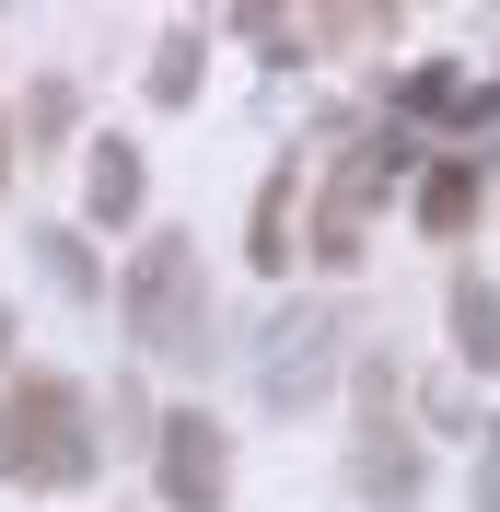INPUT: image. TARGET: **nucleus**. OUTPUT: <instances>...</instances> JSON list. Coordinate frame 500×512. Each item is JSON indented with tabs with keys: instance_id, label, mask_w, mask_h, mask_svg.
Wrapping results in <instances>:
<instances>
[{
	"instance_id": "nucleus-13",
	"label": "nucleus",
	"mask_w": 500,
	"mask_h": 512,
	"mask_svg": "<svg viewBox=\"0 0 500 512\" xmlns=\"http://www.w3.org/2000/svg\"><path fill=\"white\" fill-rule=\"evenodd\" d=\"M35 256H47V280H59L70 303L94 291V256H82V233H35Z\"/></svg>"
},
{
	"instance_id": "nucleus-7",
	"label": "nucleus",
	"mask_w": 500,
	"mask_h": 512,
	"mask_svg": "<svg viewBox=\"0 0 500 512\" xmlns=\"http://www.w3.org/2000/svg\"><path fill=\"white\" fill-rule=\"evenodd\" d=\"M82 198H94V222H105V233L140 222V140H94V163H82Z\"/></svg>"
},
{
	"instance_id": "nucleus-14",
	"label": "nucleus",
	"mask_w": 500,
	"mask_h": 512,
	"mask_svg": "<svg viewBox=\"0 0 500 512\" xmlns=\"http://www.w3.org/2000/svg\"><path fill=\"white\" fill-rule=\"evenodd\" d=\"M24 128H35V140H59V128H70V82H35V94H24Z\"/></svg>"
},
{
	"instance_id": "nucleus-1",
	"label": "nucleus",
	"mask_w": 500,
	"mask_h": 512,
	"mask_svg": "<svg viewBox=\"0 0 500 512\" xmlns=\"http://www.w3.org/2000/svg\"><path fill=\"white\" fill-rule=\"evenodd\" d=\"M0 478L12 489H82L94 478V419L70 373H0Z\"/></svg>"
},
{
	"instance_id": "nucleus-12",
	"label": "nucleus",
	"mask_w": 500,
	"mask_h": 512,
	"mask_svg": "<svg viewBox=\"0 0 500 512\" xmlns=\"http://www.w3.org/2000/svg\"><path fill=\"white\" fill-rule=\"evenodd\" d=\"M233 35H256V47H268V59H303V12H256V0H245V12H233Z\"/></svg>"
},
{
	"instance_id": "nucleus-3",
	"label": "nucleus",
	"mask_w": 500,
	"mask_h": 512,
	"mask_svg": "<svg viewBox=\"0 0 500 512\" xmlns=\"http://www.w3.org/2000/svg\"><path fill=\"white\" fill-rule=\"evenodd\" d=\"M338 361H349V338H338V315H326V303H280V315L256 326V396H268L280 419L326 408Z\"/></svg>"
},
{
	"instance_id": "nucleus-6",
	"label": "nucleus",
	"mask_w": 500,
	"mask_h": 512,
	"mask_svg": "<svg viewBox=\"0 0 500 512\" xmlns=\"http://www.w3.org/2000/svg\"><path fill=\"white\" fill-rule=\"evenodd\" d=\"M152 478H163V501H175V512H221V501H233V443H221L210 408H163Z\"/></svg>"
},
{
	"instance_id": "nucleus-2",
	"label": "nucleus",
	"mask_w": 500,
	"mask_h": 512,
	"mask_svg": "<svg viewBox=\"0 0 500 512\" xmlns=\"http://www.w3.org/2000/svg\"><path fill=\"white\" fill-rule=\"evenodd\" d=\"M128 338L152 361H210V268H198V245L187 233H140V256H128Z\"/></svg>"
},
{
	"instance_id": "nucleus-17",
	"label": "nucleus",
	"mask_w": 500,
	"mask_h": 512,
	"mask_svg": "<svg viewBox=\"0 0 500 512\" xmlns=\"http://www.w3.org/2000/svg\"><path fill=\"white\" fill-rule=\"evenodd\" d=\"M0 175H12V117H0Z\"/></svg>"
},
{
	"instance_id": "nucleus-8",
	"label": "nucleus",
	"mask_w": 500,
	"mask_h": 512,
	"mask_svg": "<svg viewBox=\"0 0 500 512\" xmlns=\"http://www.w3.org/2000/svg\"><path fill=\"white\" fill-rule=\"evenodd\" d=\"M454 361H466V373H500V291L477 280H454Z\"/></svg>"
},
{
	"instance_id": "nucleus-15",
	"label": "nucleus",
	"mask_w": 500,
	"mask_h": 512,
	"mask_svg": "<svg viewBox=\"0 0 500 512\" xmlns=\"http://www.w3.org/2000/svg\"><path fill=\"white\" fill-rule=\"evenodd\" d=\"M477 512H500V443H489V466H477Z\"/></svg>"
},
{
	"instance_id": "nucleus-10",
	"label": "nucleus",
	"mask_w": 500,
	"mask_h": 512,
	"mask_svg": "<svg viewBox=\"0 0 500 512\" xmlns=\"http://www.w3.org/2000/svg\"><path fill=\"white\" fill-rule=\"evenodd\" d=\"M291 198H303V163H280V175H268V198H256V233H245L256 268H291V245H303V233H291Z\"/></svg>"
},
{
	"instance_id": "nucleus-5",
	"label": "nucleus",
	"mask_w": 500,
	"mask_h": 512,
	"mask_svg": "<svg viewBox=\"0 0 500 512\" xmlns=\"http://www.w3.org/2000/svg\"><path fill=\"white\" fill-rule=\"evenodd\" d=\"M407 152H419V140H396V128H349V140H338V175L314 187V233H303L326 268H349V256H361V222H373L384 175H396Z\"/></svg>"
},
{
	"instance_id": "nucleus-4",
	"label": "nucleus",
	"mask_w": 500,
	"mask_h": 512,
	"mask_svg": "<svg viewBox=\"0 0 500 512\" xmlns=\"http://www.w3.org/2000/svg\"><path fill=\"white\" fill-rule=\"evenodd\" d=\"M349 396H361L349 478H361V501H373V512H407V501H419V443H407V384H396V361H361Z\"/></svg>"
},
{
	"instance_id": "nucleus-11",
	"label": "nucleus",
	"mask_w": 500,
	"mask_h": 512,
	"mask_svg": "<svg viewBox=\"0 0 500 512\" xmlns=\"http://www.w3.org/2000/svg\"><path fill=\"white\" fill-rule=\"evenodd\" d=\"M198 47H210L198 24H175V35H163V59H152V105H187V94H198Z\"/></svg>"
},
{
	"instance_id": "nucleus-9",
	"label": "nucleus",
	"mask_w": 500,
	"mask_h": 512,
	"mask_svg": "<svg viewBox=\"0 0 500 512\" xmlns=\"http://www.w3.org/2000/svg\"><path fill=\"white\" fill-rule=\"evenodd\" d=\"M466 222H477V163L442 152L431 175H419V233H466Z\"/></svg>"
},
{
	"instance_id": "nucleus-16",
	"label": "nucleus",
	"mask_w": 500,
	"mask_h": 512,
	"mask_svg": "<svg viewBox=\"0 0 500 512\" xmlns=\"http://www.w3.org/2000/svg\"><path fill=\"white\" fill-rule=\"evenodd\" d=\"M0 373H12V303H0Z\"/></svg>"
}]
</instances>
